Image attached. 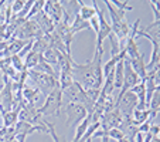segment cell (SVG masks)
Instances as JSON below:
<instances>
[{
  "label": "cell",
  "mask_w": 160,
  "mask_h": 142,
  "mask_svg": "<svg viewBox=\"0 0 160 142\" xmlns=\"http://www.w3.org/2000/svg\"><path fill=\"white\" fill-rule=\"evenodd\" d=\"M102 55L103 51H95L94 58L87 64L72 63V77L74 81L79 82L84 90H101L103 84L102 71Z\"/></svg>",
  "instance_id": "cell-1"
},
{
  "label": "cell",
  "mask_w": 160,
  "mask_h": 142,
  "mask_svg": "<svg viewBox=\"0 0 160 142\" xmlns=\"http://www.w3.org/2000/svg\"><path fill=\"white\" fill-rule=\"evenodd\" d=\"M62 105V91H61L60 85L54 88L51 92L47 95L45 103L42 104L40 108H37L38 114L41 115H60V109Z\"/></svg>",
  "instance_id": "cell-2"
},
{
  "label": "cell",
  "mask_w": 160,
  "mask_h": 142,
  "mask_svg": "<svg viewBox=\"0 0 160 142\" xmlns=\"http://www.w3.org/2000/svg\"><path fill=\"white\" fill-rule=\"evenodd\" d=\"M28 77L30 80L37 85L38 91H41L44 95H48L52 90H54L58 84V80L54 78V77L48 76V74L40 73V71H36V70H28Z\"/></svg>",
  "instance_id": "cell-3"
},
{
  "label": "cell",
  "mask_w": 160,
  "mask_h": 142,
  "mask_svg": "<svg viewBox=\"0 0 160 142\" xmlns=\"http://www.w3.org/2000/svg\"><path fill=\"white\" fill-rule=\"evenodd\" d=\"M92 6H94L95 10H97V17H98V21H99V31H98V34H97V50H95V51H103L102 43H103V40L108 39V37L112 34V27L108 23V20L105 18V16H103L102 9L98 7L97 0L92 2Z\"/></svg>",
  "instance_id": "cell-4"
},
{
  "label": "cell",
  "mask_w": 160,
  "mask_h": 142,
  "mask_svg": "<svg viewBox=\"0 0 160 142\" xmlns=\"http://www.w3.org/2000/svg\"><path fill=\"white\" fill-rule=\"evenodd\" d=\"M115 107L122 112V115L132 117L133 111H135L136 107H138V97L129 90L125 94H122V95H118Z\"/></svg>",
  "instance_id": "cell-5"
},
{
  "label": "cell",
  "mask_w": 160,
  "mask_h": 142,
  "mask_svg": "<svg viewBox=\"0 0 160 142\" xmlns=\"http://www.w3.org/2000/svg\"><path fill=\"white\" fill-rule=\"evenodd\" d=\"M140 18H136L135 24L132 26V30L129 31V36L126 39V44H125V51H126V57L129 60H135L139 57V49H138V31H139Z\"/></svg>",
  "instance_id": "cell-6"
},
{
  "label": "cell",
  "mask_w": 160,
  "mask_h": 142,
  "mask_svg": "<svg viewBox=\"0 0 160 142\" xmlns=\"http://www.w3.org/2000/svg\"><path fill=\"white\" fill-rule=\"evenodd\" d=\"M62 98H65L68 104H82L84 105L85 98H87V91L84 90V87L79 82L74 81L71 87L62 91Z\"/></svg>",
  "instance_id": "cell-7"
},
{
  "label": "cell",
  "mask_w": 160,
  "mask_h": 142,
  "mask_svg": "<svg viewBox=\"0 0 160 142\" xmlns=\"http://www.w3.org/2000/svg\"><path fill=\"white\" fill-rule=\"evenodd\" d=\"M88 112L82 104H67V125L74 127L87 118Z\"/></svg>",
  "instance_id": "cell-8"
},
{
  "label": "cell",
  "mask_w": 160,
  "mask_h": 142,
  "mask_svg": "<svg viewBox=\"0 0 160 142\" xmlns=\"http://www.w3.org/2000/svg\"><path fill=\"white\" fill-rule=\"evenodd\" d=\"M136 84H139V77H138V74L133 71L132 66H130V61L129 58H125V77H123V87H122L121 92H119V95H122V94H125L126 91L132 90L133 87H135Z\"/></svg>",
  "instance_id": "cell-9"
},
{
  "label": "cell",
  "mask_w": 160,
  "mask_h": 142,
  "mask_svg": "<svg viewBox=\"0 0 160 142\" xmlns=\"http://www.w3.org/2000/svg\"><path fill=\"white\" fill-rule=\"evenodd\" d=\"M44 13L54 21V24H58L62 21V6H61V2H45V6H44Z\"/></svg>",
  "instance_id": "cell-10"
},
{
  "label": "cell",
  "mask_w": 160,
  "mask_h": 142,
  "mask_svg": "<svg viewBox=\"0 0 160 142\" xmlns=\"http://www.w3.org/2000/svg\"><path fill=\"white\" fill-rule=\"evenodd\" d=\"M34 21L37 23V26H38L40 30H41L42 33H45V34H51L52 31H54V29H55L54 21H52L48 16L45 14L44 10H42V12H40L38 14L34 17Z\"/></svg>",
  "instance_id": "cell-11"
},
{
  "label": "cell",
  "mask_w": 160,
  "mask_h": 142,
  "mask_svg": "<svg viewBox=\"0 0 160 142\" xmlns=\"http://www.w3.org/2000/svg\"><path fill=\"white\" fill-rule=\"evenodd\" d=\"M130 61V66H132L133 71L138 74L140 81H145L146 78V74H148V70H146V63H145V54L140 53L139 57L135 58V60H129Z\"/></svg>",
  "instance_id": "cell-12"
},
{
  "label": "cell",
  "mask_w": 160,
  "mask_h": 142,
  "mask_svg": "<svg viewBox=\"0 0 160 142\" xmlns=\"http://www.w3.org/2000/svg\"><path fill=\"white\" fill-rule=\"evenodd\" d=\"M125 77V58L118 61L115 66V90H122Z\"/></svg>",
  "instance_id": "cell-13"
},
{
  "label": "cell",
  "mask_w": 160,
  "mask_h": 142,
  "mask_svg": "<svg viewBox=\"0 0 160 142\" xmlns=\"http://www.w3.org/2000/svg\"><path fill=\"white\" fill-rule=\"evenodd\" d=\"M28 41H30V40H28ZM28 41H24V40L12 37V40H9V43H7V51H9V54L10 55H17Z\"/></svg>",
  "instance_id": "cell-14"
},
{
  "label": "cell",
  "mask_w": 160,
  "mask_h": 142,
  "mask_svg": "<svg viewBox=\"0 0 160 142\" xmlns=\"http://www.w3.org/2000/svg\"><path fill=\"white\" fill-rule=\"evenodd\" d=\"M70 30L72 34L78 33V31H82V30H91V24H89V21H85L81 16L77 14L75 18H74V21L70 26Z\"/></svg>",
  "instance_id": "cell-15"
},
{
  "label": "cell",
  "mask_w": 160,
  "mask_h": 142,
  "mask_svg": "<svg viewBox=\"0 0 160 142\" xmlns=\"http://www.w3.org/2000/svg\"><path fill=\"white\" fill-rule=\"evenodd\" d=\"M40 60H41V54H38V53L31 50V51L24 57V68L26 70H34L37 67V64L40 63Z\"/></svg>",
  "instance_id": "cell-16"
},
{
  "label": "cell",
  "mask_w": 160,
  "mask_h": 142,
  "mask_svg": "<svg viewBox=\"0 0 160 142\" xmlns=\"http://www.w3.org/2000/svg\"><path fill=\"white\" fill-rule=\"evenodd\" d=\"M79 16L85 21H89L92 17L97 16V10H95L94 6H87L84 2H79Z\"/></svg>",
  "instance_id": "cell-17"
},
{
  "label": "cell",
  "mask_w": 160,
  "mask_h": 142,
  "mask_svg": "<svg viewBox=\"0 0 160 142\" xmlns=\"http://www.w3.org/2000/svg\"><path fill=\"white\" fill-rule=\"evenodd\" d=\"M38 88H33V87H24L23 91H21V95L26 100L27 104H33L37 101V97H38Z\"/></svg>",
  "instance_id": "cell-18"
},
{
  "label": "cell",
  "mask_w": 160,
  "mask_h": 142,
  "mask_svg": "<svg viewBox=\"0 0 160 142\" xmlns=\"http://www.w3.org/2000/svg\"><path fill=\"white\" fill-rule=\"evenodd\" d=\"M149 115H150V109H143V111H140V109H135L133 114H132L133 124H135L136 127H139L140 124H143V122L148 121Z\"/></svg>",
  "instance_id": "cell-19"
},
{
  "label": "cell",
  "mask_w": 160,
  "mask_h": 142,
  "mask_svg": "<svg viewBox=\"0 0 160 142\" xmlns=\"http://www.w3.org/2000/svg\"><path fill=\"white\" fill-rule=\"evenodd\" d=\"M41 57H42V60H44L45 63H48L50 66H54V64L58 66V51L55 49H52V47H48V49L41 54Z\"/></svg>",
  "instance_id": "cell-20"
},
{
  "label": "cell",
  "mask_w": 160,
  "mask_h": 142,
  "mask_svg": "<svg viewBox=\"0 0 160 142\" xmlns=\"http://www.w3.org/2000/svg\"><path fill=\"white\" fill-rule=\"evenodd\" d=\"M18 112L20 111H7L4 112L2 117H3V124L6 128L14 127L16 124L18 122Z\"/></svg>",
  "instance_id": "cell-21"
},
{
  "label": "cell",
  "mask_w": 160,
  "mask_h": 142,
  "mask_svg": "<svg viewBox=\"0 0 160 142\" xmlns=\"http://www.w3.org/2000/svg\"><path fill=\"white\" fill-rule=\"evenodd\" d=\"M34 70H36V71H40V73L48 74V76H51V77H54V78H57V74H55V71H54V68H52V66H50L48 63H45V61L42 60V57H41L40 63L37 64V67H36ZM57 80H58V78H57Z\"/></svg>",
  "instance_id": "cell-22"
},
{
  "label": "cell",
  "mask_w": 160,
  "mask_h": 142,
  "mask_svg": "<svg viewBox=\"0 0 160 142\" xmlns=\"http://www.w3.org/2000/svg\"><path fill=\"white\" fill-rule=\"evenodd\" d=\"M44 124H45V127H47V131H48V135L52 138V141L54 142H68L64 136H60L57 132H55V128H54V125L51 124V122H47V121H44Z\"/></svg>",
  "instance_id": "cell-23"
},
{
  "label": "cell",
  "mask_w": 160,
  "mask_h": 142,
  "mask_svg": "<svg viewBox=\"0 0 160 142\" xmlns=\"http://www.w3.org/2000/svg\"><path fill=\"white\" fill-rule=\"evenodd\" d=\"M44 6H45V2H42V0H41V2H34L33 7H31V10H30V13H28V16L26 17V20H30V18L36 17V16L40 12H42Z\"/></svg>",
  "instance_id": "cell-24"
},
{
  "label": "cell",
  "mask_w": 160,
  "mask_h": 142,
  "mask_svg": "<svg viewBox=\"0 0 160 142\" xmlns=\"http://www.w3.org/2000/svg\"><path fill=\"white\" fill-rule=\"evenodd\" d=\"M10 63H12V67L17 71V73H21L24 68V63H23V58H20L18 55H12L10 57Z\"/></svg>",
  "instance_id": "cell-25"
},
{
  "label": "cell",
  "mask_w": 160,
  "mask_h": 142,
  "mask_svg": "<svg viewBox=\"0 0 160 142\" xmlns=\"http://www.w3.org/2000/svg\"><path fill=\"white\" fill-rule=\"evenodd\" d=\"M159 107H160V90H156L153 94V97H152V100H150V104H149V109L157 112Z\"/></svg>",
  "instance_id": "cell-26"
},
{
  "label": "cell",
  "mask_w": 160,
  "mask_h": 142,
  "mask_svg": "<svg viewBox=\"0 0 160 142\" xmlns=\"http://www.w3.org/2000/svg\"><path fill=\"white\" fill-rule=\"evenodd\" d=\"M108 136L112 139H115V141H121V139L125 138V134L122 132L119 128H111V129L108 131Z\"/></svg>",
  "instance_id": "cell-27"
},
{
  "label": "cell",
  "mask_w": 160,
  "mask_h": 142,
  "mask_svg": "<svg viewBox=\"0 0 160 142\" xmlns=\"http://www.w3.org/2000/svg\"><path fill=\"white\" fill-rule=\"evenodd\" d=\"M112 3V6H115V7H118V10L119 12H125V10H133V7L132 6H129L128 4V2H121V0H113V2H111Z\"/></svg>",
  "instance_id": "cell-28"
},
{
  "label": "cell",
  "mask_w": 160,
  "mask_h": 142,
  "mask_svg": "<svg viewBox=\"0 0 160 142\" xmlns=\"http://www.w3.org/2000/svg\"><path fill=\"white\" fill-rule=\"evenodd\" d=\"M24 3H26V2H21V0H16V2H13V3H12V13H13V16H17L18 13L23 10Z\"/></svg>",
  "instance_id": "cell-29"
},
{
  "label": "cell",
  "mask_w": 160,
  "mask_h": 142,
  "mask_svg": "<svg viewBox=\"0 0 160 142\" xmlns=\"http://www.w3.org/2000/svg\"><path fill=\"white\" fill-rule=\"evenodd\" d=\"M153 124L152 121H146V122H143V124H140L139 127H138V132H140V134H149V129H150V125Z\"/></svg>",
  "instance_id": "cell-30"
},
{
  "label": "cell",
  "mask_w": 160,
  "mask_h": 142,
  "mask_svg": "<svg viewBox=\"0 0 160 142\" xmlns=\"http://www.w3.org/2000/svg\"><path fill=\"white\" fill-rule=\"evenodd\" d=\"M89 24H91V27L94 29L95 34H98V31H99V21H98V17H97V16L91 18V20H89Z\"/></svg>",
  "instance_id": "cell-31"
},
{
  "label": "cell",
  "mask_w": 160,
  "mask_h": 142,
  "mask_svg": "<svg viewBox=\"0 0 160 142\" xmlns=\"http://www.w3.org/2000/svg\"><path fill=\"white\" fill-rule=\"evenodd\" d=\"M149 134H150L153 138H156V136L160 134V127H159V125L152 124V125H150V129H149Z\"/></svg>",
  "instance_id": "cell-32"
},
{
  "label": "cell",
  "mask_w": 160,
  "mask_h": 142,
  "mask_svg": "<svg viewBox=\"0 0 160 142\" xmlns=\"http://www.w3.org/2000/svg\"><path fill=\"white\" fill-rule=\"evenodd\" d=\"M7 26L9 24H6V23H0V40H4L6 39V31H7Z\"/></svg>",
  "instance_id": "cell-33"
},
{
  "label": "cell",
  "mask_w": 160,
  "mask_h": 142,
  "mask_svg": "<svg viewBox=\"0 0 160 142\" xmlns=\"http://www.w3.org/2000/svg\"><path fill=\"white\" fill-rule=\"evenodd\" d=\"M6 134H7V128L6 127L0 128V142H4V139H6Z\"/></svg>",
  "instance_id": "cell-34"
},
{
  "label": "cell",
  "mask_w": 160,
  "mask_h": 142,
  "mask_svg": "<svg viewBox=\"0 0 160 142\" xmlns=\"http://www.w3.org/2000/svg\"><path fill=\"white\" fill-rule=\"evenodd\" d=\"M154 82H156V85H160V67L156 70V73H154Z\"/></svg>",
  "instance_id": "cell-35"
},
{
  "label": "cell",
  "mask_w": 160,
  "mask_h": 142,
  "mask_svg": "<svg viewBox=\"0 0 160 142\" xmlns=\"http://www.w3.org/2000/svg\"><path fill=\"white\" fill-rule=\"evenodd\" d=\"M108 139H109L108 135H103V136H102V142H108Z\"/></svg>",
  "instance_id": "cell-36"
},
{
  "label": "cell",
  "mask_w": 160,
  "mask_h": 142,
  "mask_svg": "<svg viewBox=\"0 0 160 142\" xmlns=\"http://www.w3.org/2000/svg\"><path fill=\"white\" fill-rule=\"evenodd\" d=\"M118 142H130V141L128 138H123V139H121V141H118Z\"/></svg>",
  "instance_id": "cell-37"
},
{
  "label": "cell",
  "mask_w": 160,
  "mask_h": 142,
  "mask_svg": "<svg viewBox=\"0 0 160 142\" xmlns=\"http://www.w3.org/2000/svg\"><path fill=\"white\" fill-rule=\"evenodd\" d=\"M159 111H160V107H159V109H157V112H159Z\"/></svg>",
  "instance_id": "cell-38"
},
{
  "label": "cell",
  "mask_w": 160,
  "mask_h": 142,
  "mask_svg": "<svg viewBox=\"0 0 160 142\" xmlns=\"http://www.w3.org/2000/svg\"><path fill=\"white\" fill-rule=\"evenodd\" d=\"M13 142H17V141H16V139H14V141H13Z\"/></svg>",
  "instance_id": "cell-39"
}]
</instances>
